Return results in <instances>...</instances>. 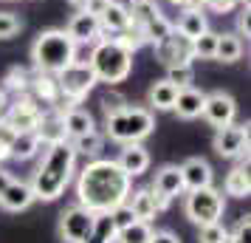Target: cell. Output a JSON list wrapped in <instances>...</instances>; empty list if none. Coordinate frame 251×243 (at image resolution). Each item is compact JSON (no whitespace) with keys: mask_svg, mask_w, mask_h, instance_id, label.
Masks as SVG:
<instances>
[{"mask_svg":"<svg viewBox=\"0 0 251 243\" xmlns=\"http://www.w3.org/2000/svg\"><path fill=\"white\" fill-rule=\"evenodd\" d=\"M133 192V178L116 159H91L76 178V204L91 212H110Z\"/></svg>","mask_w":251,"mask_h":243,"instance_id":"obj_1","label":"cell"},{"mask_svg":"<svg viewBox=\"0 0 251 243\" xmlns=\"http://www.w3.org/2000/svg\"><path fill=\"white\" fill-rule=\"evenodd\" d=\"M74 167H76V150L68 139L48 144L46 156H43V162L31 178L34 201H57L65 192V187L71 184Z\"/></svg>","mask_w":251,"mask_h":243,"instance_id":"obj_2","label":"cell"},{"mask_svg":"<svg viewBox=\"0 0 251 243\" xmlns=\"http://www.w3.org/2000/svg\"><path fill=\"white\" fill-rule=\"evenodd\" d=\"M76 51L79 46L65 34V28H46L37 34L34 46H31V62L37 71L59 74L71 62H76Z\"/></svg>","mask_w":251,"mask_h":243,"instance_id":"obj_3","label":"cell"},{"mask_svg":"<svg viewBox=\"0 0 251 243\" xmlns=\"http://www.w3.org/2000/svg\"><path fill=\"white\" fill-rule=\"evenodd\" d=\"M88 65H91V71L96 74L99 82L116 85V82H125L127 77H130V71H133V54H130L119 40L102 37L99 43H93Z\"/></svg>","mask_w":251,"mask_h":243,"instance_id":"obj_4","label":"cell"},{"mask_svg":"<svg viewBox=\"0 0 251 243\" xmlns=\"http://www.w3.org/2000/svg\"><path fill=\"white\" fill-rule=\"evenodd\" d=\"M155 130V116L147 108H133V105H122L110 113H104V133L119 144H133V141H144Z\"/></svg>","mask_w":251,"mask_h":243,"instance_id":"obj_5","label":"cell"},{"mask_svg":"<svg viewBox=\"0 0 251 243\" xmlns=\"http://www.w3.org/2000/svg\"><path fill=\"white\" fill-rule=\"evenodd\" d=\"M183 212L186 218L198 223V226H206V223H217L226 212V198L220 189L215 187H201V189H189V195L183 201Z\"/></svg>","mask_w":251,"mask_h":243,"instance_id":"obj_6","label":"cell"},{"mask_svg":"<svg viewBox=\"0 0 251 243\" xmlns=\"http://www.w3.org/2000/svg\"><path fill=\"white\" fill-rule=\"evenodd\" d=\"M96 74L91 71L88 62H71L68 68H62L57 74L59 85V99H68L71 105H79L96 85Z\"/></svg>","mask_w":251,"mask_h":243,"instance_id":"obj_7","label":"cell"},{"mask_svg":"<svg viewBox=\"0 0 251 243\" xmlns=\"http://www.w3.org/2000/svg\"><path fill=\"white\" fill-rule=\"evenodd\" d=\"M43 108L28 96V93H20L14 102H9V108H6V113H3V119L12 125L17 133H37V128H40V119H43Z\"/></svg>","mask_w":251,"mask_h":243,"instance_id":"obj_8","label":"cell"},{"mask_svg":"<svg viewBox=\"0 0 251 243\" xmlns=\"http://www.w3.org/2000/svg\"><path fill=\"white\" fill-rule=\"evenodd\" d=\"M93 226V212L85 209L82 204L68 207L59 215V238L65 243H85Z\"/></svg>","mask_w":251,"mask_h":243,"instance_id":"obj_9","label":"cell"},{"mask_svg":"<svg viewBox=\"0 0 251 243\" xmlns=\"http://www.w3.org/2000/svg\"><path fill=\"white\" fill-rule=\"evenodd\" d=\"M215 153L220 159H243L249 156V128L246 125H226L215 133Z\"/></svg>","mask_w":251,"mask_h":243,"instance_id":"obj_10","label":"cell"},{"mask_svg":"<svg viewBox=\"0 0 251 243\" xmlns=\"http://www.w3.org/2000/svg\"><path fill=\"white\" fill-rule=\"evenodd\" d=\"M212 125V128H226L234 122L237 116V102L234 96L226 91H215V93H206V102H203V113H201Z\"/></svg>","mask_w":251,"mask_h":243,"instance_id":"obj_11","label":"cell"},{"mask_svg":"<svg viewBox=\"0 0 251 243\" xmlns=\"http://www.w3.org/2000/svg\"><path fill=\"white\" fill-rule=\"evenodd\" d=\"M152 51L161 65H178V62H192V40L181 31H172L167 40L152 43Z\"/></svg>","mask_w":251,"mask_h":243,"instance_id":"obj_12","label":"cell"},{"mask_svg":"<svg viewBox=\"0 0 251 243\" xmlns=\"http://www.w3.org/2000/svg\"><path fill=\"white\" fill-rule=\"evenodd\" d=\"M127 204H130V209H133V215H136L138 220H152L155 215H161L164 209L170 207V198H164L161 192H155L152 187H147V189L130 192Z\"/></svg>","mask_w":251,"mask_h":243,"instance_id":"obj_13","label":"cell"},{"mask_svg":"<svg viewBox=\"0 0 251 243\" xmlns=\"http://www.w3.org/2000/svg\"><path fill=\"white\" fill-rule=\"evenodd\" d=\"M65 34H68L76 46H93V43H99V40H102V26H99V17H93V14H88L85 9H82L79 14H74V17H71Z\"/></svg>","mask_w":251,"mask_h":243,"instance_id":"obj_14","label":"cell"},{"mask_svg":"<svg viewBox=\"0 0 251 243\" xmlns=\"http://www.w3.org/2000/svg\"><path fill=\"white\" fill-rule=\"evenodd\" d=\"M116 164H119V167L130 175V178H138V175L147 173L150 153H147V147H141V141H133V144H125V147H122V153H119Z\"/></svg>","mask_w":251,"mask_h":243,"instance_id":"obj_15","label":"cell"},{"mask_svg":"<svg viewBox=\"0 0 251 243\" xmlns=\"http://www.w3.org/2000/svg\"><path fill=\"white\" fill-rule=\"evenodd\" d=\"M152 189L161 192L164 198H178L186 192V187H183V175H181V167L178 164H167V167H161L158 173H155V181H152Z\"/></svg>","mask_w":251,"mask_h":243,"instance_id":"obj_16","label":"cell"},{"mask_svg":"<svg viewBox=\"0 0 251 243\" xmlns=\"http://www.w3.org/2000/svg\"><path fill=\"white\" fill-rule=\"evenodd\" d=\"M31 201H34V192H31V184H25V181L12 178V184L0 192V207L9 212H23L31 207Z\"/></svg>","mask_w":251,"mask_h":243,"instance_id":"obj_17","label":"cell"},{"mask_svg":"<svg viewBox=\"0 0 251 243\" xmlns=\"http://www.w3.org/2000/svg\"><path fill=\"white\" fill-rule=\"evenodd\" d=\"M203 102H206V93L189 85V88H181L178 91L172 110L181 116V119H198V116L203 113Z\"/></svg>","mask_w":251,"mask_h":243,"instance_id":"obj_18","label":"cell"},{"mask_svg":"<svg viewBox=\"0 0 251 243\" xmlns=\"http://www.w3.org/2000/svg\"><path fill=\"white\" fill-rule=\"evenodd\" d=\"M181 175H183V187L186 189H201V187L212 184V164L206 159H186L181 164Z\"/></svg>","mask_w":251,"mask_h":243,"instance_id":"obj_19","label":"cell"},{"mask_svg":"<svg viewBox=\"0 0 251 243\" xmlns=\"http://www.w3.org/2000/svg\"><path fill=\"white\" fill-rule=\"evenodd\" d=\"M62 128H65V139H79L85 133H91L96 130V122H93V116L88 110H82V108H68V110H62Z\"/></svg>","mask_w":251,"mask_h":243,"instance_id":"obj_20","label":"cell"},{"mask_svg":"<svg viewBox=\"0 0 251 243\" xmlns=\"http://www.w3.org/2000/svg\"><path fill=\"white\" fill-rule=\"evenodd\" d=\"M99 26H102V37H104V34H107V37H116L119 31H125L127 26H130L127 6L116 3V0H110V3H107V9L99 14Z\"/></svg>","mask_w":251,"mask_h":243,"instance_id":"obj_21","label":"cell"},{"mask_svg":"<svg viewBox=\"0 0 251 243\" xmlns=\"http://www.w3.org/2000/svg\"><path fill=\"white\" fill-rule=\"evenodd\" d=\"M37 136H40V141L43 144H54V141H62L65 139V128H62V113L59 110H48V113H43V119H40V128H37Z\"/></svg>","mask_w":251,"mask_h":243,"instance_id":"obj_22","label":"cell"},{"mask_svg":"<svg viewBox=\"0 0 251 243\" xmlns=\"http://www.w3.org/2000/svg\"><path fill=\"white\" fill-rule=\"evenodd\" d=\"M175 31H181V34H183V37H189V40L201 37L203 31H209V20H206V12H203V9H186V12L181 14L178 26H175Z\"/></svg>","mask_w":251,"mask_h":243,"instance_id":"obj_23","label":"cell"},{"mask_svg":"<svg viewBox=\"0 0 251 243\" xmlns=\"http://www.w3.org/2000/svg\"><path fill=\"white\" fill-rule=\"evenodd\" d=\"M43 147V141L37 133H17L12 141V147H9V159H17V162H28V159H34L37 153Z\"/></svg>","mask_w":251,"mask_h":243,"instance_id":"obj_24","label":"cell"},{"mask_svg":"<svg viewBox=\"0 0 251 243\" xmlns=\"http://www.w3.org/2000/svg\"><path fill=\"white\" fill-rule=\"evenodd\" d=\"M116 223L110 212H93V226L85 243H116Z\"/></svg>","mask_w":251,"mask_h":243,"instance_id":"obj_25","label":"cell"},{"mask_svg":"<svg viewBox=\"0 0 251 243\" xmlns=\"http://www.w3.org/2000/svg\"><path fill=\"white\" fill-rule=\"evenodd\" d=\"M178 91H181V88H175V85L167 82V80L152 82V88H150V108H152V110H172Z\"/></svg>","mask_w":251,"mask_h":243,"instance_id":"obj_26","label":"cell"},{"mask_svg":"<svg viewBox=\"0 0 251 243\" xmlns=\"http://www.w3.org/2000/svg\"><path fill=\"white\" fill-rule=\"evenodd\" d=\"M223 189H226V195H234V198H249V192H251L249 164H240V167H234V170H228L226 181H223Z\"/></svg>","mask_w":251,"mask_h":243,"instance_id":"obj_27","label":"cell"},{"mask_svg":"<svg viewBox=\"0 0 251 243\" xmlns=\"http://www.w3.org/2000/svg\"><path fill=\"white\" fill-rule=\"evenodd\" d=\"M127 14H130V23H136L144 28L147 23H152L158 17L161 9L155 6V0H130L127 3Z\"/></svg>","mask_w":251,"mask_h":243,"instance_id":"obj_28","label":"cell"},{"mask_svg":"<svg viewBox=\"0 0 251 243\" xmlns=\"http://www.w3.org/2000/svg\"><path fill=\"white\" fill-rule=\"evenodd\" d=\"M240 57H243V40H240V34H217L215 59H220V62H237Z\"/></svg>","mask_w":251,"mask_h":243,"instance_id":"obj_29","label":"cell"},{"mask_svg":"<svg viewBox=\"0 0 251 243\" xmlns=\"http://www.w3.org/2000/svg\"><path fill=\"white\" fill-rule=\"evenodd\" d=\"M150 238H152L150 220H133L130 226L116 232V243H150Z\"/></svg>","mask_w":251,"mask_h":243,"instance_id":"obj_30","label":"cell"},{"mask_svg":"<svg viewBox=\"0 0 251 243\" xmlns=\"http://www.w3.org/2000/svg\"><path fill=\"white\" fill-rule=\"evenodd\" d=\"M71 144H74L76 156L99 159V153H102V147H104V136L99 133V130H91V133H85V136H79V139H71Z\"/></svg>","mask_w":251,"mask_h":243,"instance_id":"obj_31","label":"cell"},{"mask_svg":"<svg viewBox=\"0 0 251 243\" xmlns=\"http://www.w3.org/2000/svg\"><path fill=\"white\" fill-rule=\"evenodd\" d=\"M113 40H119V43L130 51V54H136L141 46H147V34H144V28H141V26H136V23H130L125 31H119Z\"/></svg>","mask_w":251,"mask_h":243,"instance_id":"obj_32","label":"cell"},{"mask_svg":"<svg viewBox=\"0 0 251 243\" xmlns=\"http://www.w3.org/2000/svg\"><path fill=\"white\" fill-rule=\"evenodd\" d=\"M167 82L175 88H189L195 82V68L192 62H178V65H167Z\"/></svg>","mask_w":251,"mask_h":243,"instance_id":"obj_33","label":"cell"},{"mask_svg":"<svg viewBox=\"0 0 251 243\" xmlns=\"http://www.w3.org/2000/svg\"><path fill=\"white\" fill-rule=\"evenodd\" d=\"M215 48H217V34L215 31H203L201 37L192 40V57L215 59Z\"/></svg>","mask_w":251,"mask_h":243,"instance_id":"obj_34","label":"cell"},{"mask_svg":"<svg viewBox=\"0 0 251 243\" xmlns=\"http://www.w3.org/2000/svg\"><path fill=\"white\" fill-rule=\"evenodd\" d=\"M175 31V26L164 17V14H158L152 23L144 26V34H147V43H161V40H167V37Z\"/></svg>","mask_w":251,"mask_h":243,"instance_id":"obj_35","label":"cell"},{"mask_svg":"<svg viewBox=\"0 0 251 243\" xmlns=\"http://www.w3.org/2000/svg\"><path fill=\"white\" fill-rule=\"evenodd\" d=\"M3 82H6V85H3V91H14L17 96H20V93L28 91V82H31V77H28V71H25V68L14 65V68L6 74V80H3Z\"/></svg>","mask_w":251,"mask_h":243,"instance_id":"obj_36","label":"cell"},{"mask_svg":"<svg viewBox=\"0 0 251 243\" xmlns=\"http://www.w3.org/2000/svg\"><path fill=\"white\" fill-rule=\"evenodd\" d=\"M20 28H23V23L14 12H0V40H12Z\"/></svg>","mask_w":251,"mask_h":243,"instance_id":"obj_37","label":"cell"},{"mask_svg":"<svg viewBox=\"0 0 251 243\" xmlns=\"http://www.w3.org/2000/svg\"><path fill=\"white\" fill-rule=\"evenodd\" d=\"M228 238V229L217 220V223H206V226H201V238L198 241L201 243H220Z\"/></svg>","mask_w":251,"mask_h":243,"instance_id":"obj_38","label":"cell"},{"mask_svg":"<svg viewBox=\"0 0 251 243\" xmlns=\"http://www.w3.org/2000/svg\"><path fill=\"white\" fill-rule=\"evenodd\" d=\"M110 218H113V223H116V229H125V226H130L133 220H138L136 215H133V209H130V204H119V207H113L110 209Z\"/></svg>","mask_w":251,"mask_h":243,"instance_id":"obj_39","label":"cell"},{"mask_svg":"<svg viewBox=\"0 0 251 243\" xmlns=\"http://www.w3.org/2000/svg\"><path fill=\"white\" fill-rule=\"evenodd\" d=\"M228 238H231V243H251V220L249 215H243V218L237 220V226H234V232H228Z\"/></svg>","mask_w":251,"mask_h":243,"instance_id":"obj_40","label":"cell"},{"mask_svg":"<svg viewBox=\"0 0 251 243\" xmlns=\"http://www.w3.org/2000/svg\"><path fill=\"white\" fill-rule=\"evenodd\" d=\"M14 136H17V130H14L6 119H0V150H9L12 141H14Z\"/></svg>","mask_w":251,"mask_h":243,"instance_id":"obj_41","label":"cell"},{"mask_svg":"<svg viewBox=\"0 0 251 243\" xmlns=\"http://www.w3.org/2000/svg\"><path fill=\"white\" fill-rule=\"evenodd\" d=\"M237 3L240 0H203V9H212V12H217V14H226V12H231Z\"/></svg>","mask_w":251,"mask_h":243,"instance_id":"obj_42","label":"cell"},{"mask_svg":"<svg viewBox=\"0 0 251 243\" xmlns=\"http://www.w3.org/2000/svg\"><path fill=\"white\" fill-rule=\"evenodd\" d=\"M107 3H110V0H88V3H85V12L93 14V17H99V14L107 9Z\"/></svg>","mask_w":251,"mask_h":243,"instance_id":"obj_43","label":"cell"},{"mask_svg":"<svg viewBox=\"0 0 251 243\" xmlns=\"http://www.w3.org/2000/svg\"><path fill=\"white\" fill-rule=\"evenodd\" d=\"M150 243H181V241H178V235H172V232H152Z\"/></svg>","mask_w":251,"mask_h":243,"instance_id":"obj_44","label":"cell"},{"mask_svg":"<svg viewBox=\"0 0 251 243\" xmlns=\"http://www.w3.org/2000/svg\"><path fill=\"white\" fill-rule=\"evenodd\" d=\"M172 6H178V9H203V0H170Z\"/></svg>","mask_w":251,"mask_h":243,"instance_id":"obj_45","label":"cell"},{"mask_svg":"<svg viewBox=\"0 0 251 243\" xmlns=\"http://www.w3.org/2000/svg\"><path fill=\"white\" fill-rule=\"evenodd\" d=\"M102 105H104V113H110V110H116V108H122V96H110V93H107V96H104L102 99Z\"/></svg>","mask_w":251,"mask_h":243,"instance_id":"obj_46","label":"cell"},{"mask_svg":"<svg viewBox=\"0 0 251 243\" xmlns=\"http://www.w3.org/2000/svg\"><path fill=\"white\" fill-rule=\"evenodd\" d=\"M240 37H249L251 34V17H249V9H246V12L240 14Z\"/></svg>","mask_w":251,"mask_h":243,"instance_id":"obj_47","label":"cell"},{"mask_svg":"<svg viewBox=\"0 0 251 243\" xmlns=\"http://www.w3.org/2000/svg\"><path fill=\"white\" fill-rule=\"evenodd\" d=\"M9 184H12V173H9L6 167H0V192H3Z\"/></svg>","mask_w":251,"mask_h":243,"instance_id":"obj_48","label":"cell"},{"mask_svg":"<svg viewBox=\"0 0 251 243\" xmlns=\"http://www.w3.org/2000/svg\"><path fill=\"white\" fill-rule=\"evenodd\" d=\"M6 108H9V96H6L3 88H0V119H3V113H6Z\"/></svg>","mask_w":251,"mask_h":243,"instance_id":"obj_49","label":"cell"},{"mask_svg":"<svg viewBox=\"0 0 251 243\" xmlns=\"http://www.w3.org/2000/svg\"><path fill=\"white\" fill-rule=\"evenodd\" d=\"M68 3H74L76 9H85V3H88V0H68Z\"/></svg>","mask_w":251,"mask_h":243,"instance_id":"obj_50","label":"cell"},{"mask_svg":"<svg viewBox=\"0 0 251 243\" xmlns=\"http://www.w3.org/2000/svg\"><path fill=\"white\" fill-rule=\"evenodd\" d=\"M3 159H9V150H0V162H3Z\"/></svg>","mask_w":251,"mask_h":243,"instance_id":"obj_51","label":"cell"},{"mask_svg":"<svg viewBox=\"0 0 251 243\" xmlns=\"http://www.w3.org/2000/svg\"><path fill=\"white\" fill-rule=\"evenodd\" d=\"M220 243H231V238H226V241H220Z\"/></svg>","mask_w":251,"mask_h":243,"instance_id":"obj_52","label":"cell"}]
</instances>
